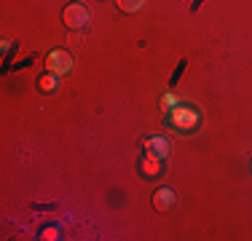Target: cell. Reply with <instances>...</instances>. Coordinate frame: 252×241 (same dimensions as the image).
<instances>
[{"mask_svg":"<svg viewBox=\"0 0 252 241\" xmlns=\"http://www.w3.org/2000/svg\"><path fill=\"white\" fill-rule=\"evenodd\" d=\"M116 3L124 14H134V11H140L142 5H145V0H116Z\"/></svg>","mask_w":252,"mask_h":241,"instance_id":"obj_6","label":"cell"},{"mask_svg":"<svg viewBox=\"0 0 252 241\" xmlns=\"http://www.w3.org/2000/svg\"><path fill=\"white\" fill-rule=\"evenodd\" d=\"M70 43H73V46L83 43V30H73V32H70Z\"/></svg>","mask_w":252,"mask_h":241,"instance_id":"obj_8","label":"cell"},{"mask_svg":"<svg viewBox=\"0 0 252 241\" xmlns=\"http://www.w3.org/2000/svg\"><path fill=\"white\" fill-rule=\"evenodd\" d=\"M62 22L67 24L70 30H83L89 22H92V14L83 3H70L67 8L62 11Z\"/></svg>","mask_w":252,"mask_h":241,"instance_id":"obj_1","label":"cell"},{"mask_svg":"<svg viewBox=\"0 0 252 241\" xmlns=\"http://www.w3.org/2000/svg\"><path fill=\"white\" fill-rule=\"evenodd\" d=\"M57 86H59V75H57V72H49V75H46V78H40V83H38V89H40L43 94L54 91Z\"/></svg>","mask_w":252,"mask_h":241,"instance_id":"obj_5","label":"cell"},{"mask_svg":"<svg viewBox=\"0 0 252 241\" xmlns=\"http://www.w3.org/2000/svg\"><path fill=\"white\" fill-rule=\"evenodd\" d=\"M172 118H175V123H177V126H193L196 120H199V116H196L193 110H185V107L175 110V116H172Z\"/></svg>","mask_w":252,"mask_h":241,"instance_id":"obj_4","label":"cell"},{"mask_svg":"<svg viewBox=\"0 0 252 241\" xmlns=\"http://www.w3.org/2000/svg\"><path fill=\"white\" fill-rule=\"evenodd\" d=\"M46 67H49V72L64 75V72L73 70V57H70L67 51H51L49 57H46Z\"/></svg>","mask_w":252,"mask_h":241,"instance_id":"obj_2","label":"cell"},{"mask_svg":"<svg viewBox=\"0 0 252 241\" xmlns=\"http://www.w3.org/2000/svg\"><path fill=\"white\" fill-rule=\"evenodd\" d=\"M151 148H153V155H158V158H164L169 153V142L164 140H151Z\"/></svg>","mask_w":252,"mask_h":241,"instance_id":"obj_7","label":"cell"},{"mask_svg":"<svg viewBox=\"0 0 252 241\" xmlns=\"http://www.w3.org/2000/svg\"><path fill=\"white\" fill-rule=\"evenodd\" d=\"M172 204H175V190H172V188H158V190H156V196H153L156 212H166Z\"/></svg>","mask_w":252,"mask_h":241,"instance_id":"obj_3","label":"cell"},{"mask_svg":"<svg viewBox=\"0 0 252 241\" xmlns=\"http://www.w3.org/2000/svg\"><path fill=\"white\" fill-rule=\"evenodd\" d=\"M172 105H175V96H172V94H166L164 99H161V107H164V110H172Z\"/></svg>","mask_w":252,"mask_h":241,"instance_id":"obj_9","label":"cell"}]
</instances>
